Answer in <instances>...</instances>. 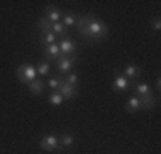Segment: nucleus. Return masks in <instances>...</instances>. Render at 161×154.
I'll list each match as a JSON object with an SVG mask.
<instances>
[{
  "label": "nucleus",
  "mask_w": 161,
  "mask_h": 154,
  "mask_svg": "<svg viewBox=\"0 0 161 154\" xmlns=\"http://www.w3.org/2000/svg\"><path fill=\"white\" fill-rule=\"evenodd\" d=\"M113 80H112V91L117 92V94H122V92H127L130 91V87H132L134 82H130V80L127 79V77H124L120 74V70H118V67L113 70Z\"/></svg>",
  "instance_id": "423d86ee"
},
{
  "label": "nucleus",
  "mask_w": 161,
  "mask_h": 154,
  "mask_svg": "<svg viewBox=\"0 0 161 154\" xmlns=\"http://www.w3.org/2000/svg\"><path fill=\"white\" fill-rule=\"evenodd\" d=\"M62 82H64L62 74H53V72L47 77V80H45V84H47V87L50 91H58V87H60Z\"/></svg>",
  "instance_id": "f3484780"
},
{
  "label": "nucleus",
  "mask_w": 161,
  "mask_h": 154,
  "mask_svg": "<svg viewBox=\"0 0 161 154\" xmlns=\"http://www.w3.org/2000/svg\"><path fill=\"white\" fill-rule=\"evenodd\" d=\"M52 24H53V22H50L48 19L40 17V19L36 21V29L41 31V33H47V31H52Z\"/></svg>",
  "instance_id": "4be33fe9"
},
{
  "label": "nucleus",
  "mask_w": 161,
  "mask_h": 154,
  "mask_svg": "<svg viewBox=\"0 0 161 154\" xmlns=\"http://www.w3.org/2000/svg\"><path fill=\"white\" fill-rule=\"evenodd\" d=\"M62 80L65 84H70V86H77L79 84V75H77V72H69V74L62 75Z\"/></svg>",
  "instance_id": "5701e85b"
},
{
  "label": "nucleus",
  "mask_w": 161,
  "mask_h": 154,
  "mask_svg": "<svg viewBox=\"0 0 161 154\" xmlns=\"http://www.w3.org/2000/svg\"><path fill=\"white\" fill-rule=\"evenodd\" d=\"M45 87H47V84H45V80L41 79V77H36L33 82L28 84V89L31 91V94H34V96L43 94V92H45Z\"/></svg>",
  "instance_id": "2eb2a0df"
},
{
  "label": "nucleus",
  "mask_w": 161,
  "mask_h": 154,
  "mask_svg": "<svg viewBox=\"0 0 161 154\" xmlns=\"http://www.w3.org/2000/svg\"><path fill=\"white\" fill-rule=\"evenodd\" d=\"M38 147L48 154H62L64 152L62 147H60L58 135H55V134H45V135H41L40 140H38Z\"/></svg>",
  "instance_id": "f03ea898"
},
{
  "label": "nucleus",
  "mask_w": 161,
  "mask_h": 154,
  "mask_svg": "<svg viewBox=\"0 0 161 154\" xmlns=\"http://www.w3.org/2000/svg\"><path fill=\"white\" fill-rule=\"evenodd\" d=\"M75 28H77L79 36L87 45H99L110 36V24L93 12L79 14Z\"/></svg>",
  "instance_id": "f257e3e1"
},
{
  "label": "nucleus",
  "mask_w": 161,
  "mask_h": 154,
  "mask_svg": "<svg viewBox=\"0 0 161 154\" xmlns=\"http://www.w3.org/2000/svg\"><path fill=\"white\" fill-rule=\"evenodd\" d=\"M149 29H151L153 33H159V31H161V19H159V15L151 17V21H149Z\"/></svg>",
  "instance_id": "b1692460"
},
{
  "label": "nucleus",
  "mask_w": 161,
  "mask_h": 154,
  "mask_svg": "<svg viewBox=\"0 0 161 154\" xmlns=\"http://www.w3.org/2000/svg\"><path fill=\"white\" fill-rule=\"evenodd\" d=\"M153 91H156V96L159 98V91H161V75L156 74V79H154V86H153Z\"/></svg>",
  "instance_id": "393cba45"
},
{
  "label": "nucleus",
  "mask_w": 161,
  "mask_h": 154,
  "mask_svg": "<svg viewBox=\"0 0 161 154\" xmlns=\"http://www.w3.org/2000/svg\"><path fill=\"white\" fill-rule=\"evenodd\" d=\"M41 53H43V60H47V62H52V63H55L57 60L60 58V48H58V45L57 43H53V45H47V46H43V50H41Z\"/></svg>",
  "instance_id": "9d476101"
},
{
  "label": "nucleus",
  "mask_w": 161,
  "mask_h": 154,
  "mask_svg": "<svg viewBox=\"0 0 161 154\" xmlns=\"http://www.w3.org/2000/svg\"><path fill=\"white\" fill-rule=\"evenodd\" d=\"M52 33L55 34L58 40H62V38H67L69 34H70V33H69V29L65 28L62 22H53V24H52Z\"/></svg>",
  "instance_id": "412c9836"
},
{
  "label": "nucleus",
  "mask_w": 161,
  "mask_h": 154,
  "mask_svg": "<svg viewBox=\"0 0 161 154\" xmlns=\"http://www.w3.org/2000/svg\"><path fill=\"white\" fill-rule=\"evenodd\" d=\"M36 72H38V77H48L50 74L53 72V65L52 62H47V60H40V63L36 65Z\"/></svg>",
  "instance_id": "6ab92c4d"
},
{
  "label": "nucleus",
  "mask_w": 161,
  "mask_h": 154,
  "mask_svg": "<svg viewBox=\"0 0 161 154\" xmlns=\"http://www.w3.org/2000/svg\"><path fill=\"white\" fill-rule=\"evenodd\" d=\"M58 92L64 96L65 101H72V99H75L77 94H79V86H70V84L62 82L60 87H58Z\"/></svg>",
  "instance_id": "9b49d317"
},
{
  "label": "nucleus",
  "mask_w": 161,
  "mask_h": 154,
  "mask_svg": "<svg viewBox=\"0 0 161 154\" xmlns=\"http://www.w3.org/2000/svg\"><path fill=\"white\" fill-rule=\"evenodd\" d=\"M130 91H132L134 96H137V98H144V96L154 94L153 86L149 82H144V80H137V82H134L132 87H130Z\"/></svg>",
  "instance_id": "1a4fd4ad"
},
{
  "label": "nucleus",
  "mask_w": 161,
  "mask_h": 154,
  "mask_svg": "<svg viewBox=\"0 0 161 154\" xmlns=\"http://www.w3.org/2000/svg\"><path fill=\"white\" fill-rule=\"evenodd\" d=\"M118 70H120V74L124 77H127L130 82H137L144 74L142 67L137 63H125L124 67H118Z\"/></svg>",
  "instance_id": "0eeeda50"
},
{
  "label": "nucleus",
  "mask_w": 161,
  "mask_h": 154,
  "mask_svg": "<svg viewBox=\"0 0 161 154\" xmlns=\"http://www.w3.org/2000/svg\"><path fill=\"white\" fill-rule=\"evenodd\" d=\"M139 99H141V108H142V111L156 110V106H158V103H159V98L156 94H149V96H144V98H139Z\"/></svg>",
  "instance_id": "f8f14e48"
},
{
  "label": "nucleus",
  "mask_w": 161,
  "mask_h": 154,
  "mask_svg": "<svg viewBox=\"0 0 161 154\" xmlns=\"http://www.w3.org/2000/svg\"><path fill=\"white\" fill-rule=\"evenodd\" d=\"M77 19H79V14L75 12V10H67V12H64L62 15V24L65 28H75V24H77Z\"/></svg>",
  "instance_id": "4468645a"
},
{
  "label": "nucleus",
  "mask_w": 161,
  "mask_h": 154,
  "mask_svg": "<svg viewBox=\"0 0 161 154\" xmlns=\"http://www.w3.org/2000/svg\"><path fill=\"white\" fill-rule=\"evenodd\" d=\"M58 41V38L55 36V34L52 33V31H47V33H41V31H38V43L41 46H47V45H53Z\"/></svg>",
  "instance_id": "a211bd4d"
},
{
  "label": "nucleus",
  "mask_w": 161,
  "mask_h": 154,
  "mask_svg": "<svg viewBox=\"0 0 161 154\" xmlns=\"http://www.w3.org/2000/svg\"><path fill=\"white\" fill-rule=\"evenodd\" d=\"M79 63V55L75 57H60L58 60L55 62V70L57 74H69V72H74L75 65Z\"/></svg>",
  "instance_id": "39448f33"
},
{
  "label": "nucleus",
  "mask_w": 161,
  "mask_h": 154,
  "mask_svg": "<svg viewBox=\"0 0 161 154\" xmlns=\"http://www.w3.org/2000/svg\"><path fill=\"white\" fill-rule=\"evenodd\" d=\"M58 142H60L62 151H70V149L75 146V137L72 135L70 132H64V134L58 135Z\"/></svg>",
  "instance_id": "ddd939ff"
},
{
  "label": "nucleus",
  "mask_w": 161,
  "mask_h": 154,
  "mask_svg": "<svg viewBox=\"0 0 161 154\" xmlns=\"http://www.w3.org/2000/svg\"><path fill=\"white\" fill-rule=\"evenodd\" d=\"M57 45H58V48H60V55H62V57H75V55H77V52H79L77 41H75L70 34H69L67 38L58 40V41H57Z\"/></svg>",
  "instance_id": "20e7f679"
},
{
  "label": "nucleus",
  "mask_w": 161,
  "mask_h": 154,
  "mask_svg": "<svg viewBox=\"0 0 161 154\" xmlns=\"http://www.w3.org/2000/svg\"><path fill=\"white\" fill-rule=\"evenodd\" d=\"M47 101H48L50 106H55V108H57V106H62L64 103H65V99H64V96L60 94L58 91H50Z\"/></svg>",
  "instance_id": "aec40b11"
},
{
  "label": "nucleus",
  "mask_w": 161,
  "mask_h": 154,
  "mask_svg": "<svg viewBox=\"0 0 161 154\" xmlns=\"http://www.w3.org/2000/svg\"><path fill=\"white\" fill-rule=\"evenodd\" d=\"M62 15H64V12L60 10V7H57L55 3H48L45 7L43 14H41V17L48 19L50 22H60L62 21Z\"/></svg>",
  "instance_id": "6e6552de"
},
{
  "label": "nucleus",
  "mask_w": 161,
  "mask_h": 154,
  "mask_svg": "<svg viewBox=\"0 0 161 154\" xmlns=\"http://www.w3.org/2000/svg\"><path fill=\"white\" fill-rule=\"evenodd\" d=\"M16 77H17V80H19L21 84L28 86L29 82H33V80L38 77L36 65L31 63V62H24V63H21V65L16 69Z\"/></svg>",
  "instance_id": "7ed1b4c3"
},
{
  "label": "nucleus",
  "mask_w": 161,
  "mask_h": 154,
  "mask_svg": "<svg viewBox=\"0 0 161 154\" xmlns=\"http://www.w3.org/2000/svg\"><path fill=\"white\" fill-rule=\"evenodd\" d=\"M124 110L127 111V113H137V111H142V108H141V99L137 98V96H130L127 101H125Z\"/></svg>",
  "instance_id": "dca6fc26"
}]
</instances>
